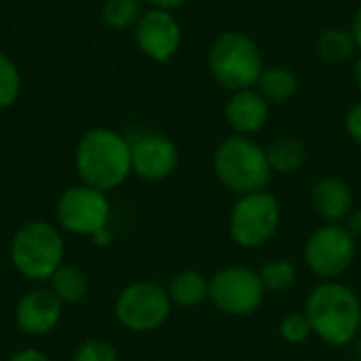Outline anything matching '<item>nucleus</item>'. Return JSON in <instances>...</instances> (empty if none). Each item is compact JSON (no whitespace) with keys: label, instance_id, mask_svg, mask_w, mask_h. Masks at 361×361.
Here are the masks:
<instances>
[{"label":"nucleus","instance_id":"2eb2a0df","mask_svg":"<svg viewBox=\"0 0 361 361\" xmlns=\"http://www.w3.org/2000/svg\"><path fill=\"white\" fill-rule=\"evenodd\" d=\"M311 203L326 224H338L353 212V190L343 178L326 176L315 182Z\"/></svg>","mask_w":361,"mask_h":361},{"label":"nucleus","instance_id":"423d86ee","mask_svg":"<svg viewBox=\"0 0 361 361\" xmlns=\"http://www.w3.org/2000/svg\"><path fill=\"white\" fill-rule=\"evenodd\" d=\"M281 222L279 201L267 192H250L235 201L228 214V235L243 250L262 247L277 233Z\"/></svg>","mask_w":361,"mask_h":361},{"label":"nucleus","instance_id":"393cba45","mask_svg":"<svg viewBox=\"0 0 361 361\" xmlns=\"http://www.w3.org/2000/svg\"><path fill=\"white\" fill-rule=\"evenodd\" d=\"M72 361H118V353L108 341L89 338L76 347Z\"/></svg>","mask_w":361,"mask_h":361},{"label":"nucleus","instance_id":"f8f14e48","mask_svg":"<svg viewBox=\"0 0 361 361\" xmlns=\"http://www.w3.org/2000/svg\"><path fill=\"white\" fill-rule=\"evenodd\" d=\"M180 163L178 146L163 133H146L131 142V171L148 182L169 178Z\"/></svg>","mask_w":361,"mask_h":361},{"label":"nucleus","instance_id":"aec40b11","mask_svg":"<svg viewBox=\"0 0 361 361\" xmlns=\"http://www.w3.org/2000/svg\"><path fill=\"white\" fill-rule=\"evenodd\" d=\"M357 44L351 36V30L345 27H326L317 38V55L330 66L345 63L353 57Z\"/></svg>","mask_w":361,"mask_h":361},{"label":"nucleus","instance_id":"0eeeda50","mask_svg":"<svg viewBox=\"0 0 361 361\" xmlns=\"http://www.w3.org/2000/svg\"><path fill=\"white\" fill-rule=\"evenodd\" d=\"M169 292L154 281L129 283L116 298L114 315L118 324L131 332H154L171 315Z\"/></svg>","mask_w":361,"mask_h":361},{"label":"nucleus","instance_id":"4be33fe9","mask_svg":"<svg viewBox=\"0 0 361 361\" xmlns=\"http://www.w3.org/2000/svg\"><path fill=\"white\" fill-rule=\"evenodd\" d=\"M104 21L114 30H125L137 23L142 17V0H106Z\"/></svg>","mask_w":361,"mask_h":361},{"label":"nucleus","instance_id":"b1692460","mask_svg":"<svg viewBox=\"0 0 361 361\" xmlns=\"http://www.w3.org/2000/svg\"><path fill=\"white\" fill-rule=\"evenodd\" d=\"M279 334H281V338L286 343L300 345L313 334V328H311V322H309V317L305 313H290L279 324Z\"/></svg>","mask_w":361,"mask_h":361},{"label":"nucleus","instance_id":"a211bd4d","mask_svg":"<svg viewBox=\"0 0 361 361\" xmlns=\"http://www.w3.org/2000/svg\"><path fill=\"white\" fill-rule=\"evenodd\" d=\"M267 159L273 173H294L307 163V146L292 135H283L271 142L267 148Z\"/></svg>","mask_w":361,"mask_h":361},{"label":"nucleus","instance_id":"20e7f679","mask_svg":"<svg viewBox=\"0 0 361 361\" xmlns=\"http://www.w3.org/2000/svg\"><path fill=\"white\" fill-rule=\"evenodd\" d=\"M11 262L19 275L44 283L63 264L66 243L61 231L47 220L21 224L11 239Z\"/></svg>","mask_w":361,"mask_h":361},{"label":"nucleus","instance_id":"c756f323","mask_svg":"<svg viewBox=\"0 0 361 361\" xmlns=\"http://www.w3.org/2000/svg\"><path fill=\"white\" fill-rule=\"evenodd\" d=\"M152 4V8H163V11H171V8H178L182 4H186L188 0H148Z\"/></svg>","mask_w":361,"mask_h":361},{"label":"nucleus","instance_id":"f03ea898","mask_svg":"<svg viewBox=\"0 0 361 361\" xmlns=\"http://www.w3.org/2000/svg\"><path fill=\"white\" fill-rule=\"evenodd\" d=\"M305 315L311 322L313 334L332 347L351 345L360 334V298L341 281H324L317 286L305 302Z\"/></svg>","mask_w":361,"mask_h":361},{"label":"nucleus","instance_id":"7ed1b4c3","mask_svg":"<svg viewBox=\"0 0 361 361\" xmlns=\"http://www.w3.org/2000/svg\"><path fill=\"white\" fill-rule=\"evenodd\" d=\"M214 171L224 188L237 197L267 190L273 169L267 159V148L250 135H231L222 140L214 152Z\"/></svg>","mask_w":361,"mask_h":361},{"label":"nucleus","instance_id":"a878e982","mask_svg":"<svg viewBox=\"0 0 361 361\" xmlns=\"http://www.w3.org/2000/svg\"><path fill=\"white\" fill-rule=\"evenodd\" d=\"M345 129L349 137L361 146V102H357L345 116Z\"/></svg>","mask_w":361,"mask_h":361},{"label":"nucleus","instance_id":"cd10ccee","mask_svg":"<svg viewBox=\"0 0 361 361\" xmlns=\"http://www.w3.org/2000/svg\"><path fill=\"white\" fill-rule=\"evenodd\" d=\"M345 222H347V231L353 235V237H360L361 235V209H355V212H351L347 218H345Z\"/></svg>","mask_w":361,"mask_h":361},{"label":"nucleus","instance_id":"f257e3e1","mask_svg":"<svg viewBox=\"0 0 361 361\" xmlns=\"http://www.w3.org/2000/svg\"><path fill=\"white\" fill-rule=\"evenodd\" d=\"M74 163L82 184L112 190L131 176V142L106 127L91 129L80 137Z\"/></svg>","mask_w":361,"mask_h":361},{"label":"nucleus","instance_id":"c85d7f7f","mask_svg":"<svg viewBox=\"0 0 361 361\" xmlns=\"http://www.w3.org/2000/svg\"><path fill=\"white\" fill-rule=\"evenodd\" d=\"M351 36H353L357 49H361V4L357 6V11L353 15V21H351Z\"/></svg>","mask_w":361,"mask_h":361},{"label":"nucleus","instance_id":"2f4dec72","mask_svg":"<svg viewBox=\"0 0 361 361\" xmlns=\"http://www.w3.org/2000/svg\"><path fill=\"white\" fill-rule=\"evenodd\" d=\"M353 80H355V87L361 93V57L355 61V68H353Z\"/></svg>","mask_w":361,"mask_h":361},{"label":"nucleus","instance_id":"bb28decb","mask_svg":"<svg viewBox=\"0 0 361 361\" xmlns=\"http://www.w3.org/2000/svg\"><path fill=\"white\" fill-rule=\"evenodd\" d=\"M8 361H51L42 351H38V349H21V351H17L15 355H11V360Z\"/></svg>","mask_w":361,"mask_h":361},{"label":"nucleus","instance_id":"dca6fc26","mask_svg":"<svg viewBox=\"0 0 361 361\" xmlns=\"http://www.w3.org/2000/svg\"><path fill=\"white\" fill-rule=\"evenodd\" d=\"M256 89L269 104H286L298 91V76L288 66H264Z\"/></svg>","mask_w":361,"mask_h":361},{"label":"nucleus","instance_id":"9d476101","mask_svg":"<svg viewBox=\"0 0 361 361\" xmlns=\"http://www.w3.org/2000/svg\"><path fill=\"white\" fill-rule=\"evenodd\" d=\"M355 237L338 224L319 226L305 245V262L324 281H336L355 260Z\"/></svg>","mask_w":361,"mask_h":361},{"label":"nucleus","instance_id":"6e6552de","mask_svg":"<svg viewBox=\"0 0 361 361\" xmlns=\"http://www.w3.org/2000/svg\"><path fill=\"white\" fill-rule=\"evenodd\" d=\"M55 216L61 231L93 239L97 233L108 228L110 201L106 192L87 184H78L59 197Z\"/></svg>","mask_w":361,"mask_h":361},{"label":"nucleus","instance_id":"39448f33","mask_svg":"<svg viewBox=\"0 0 361 361\" xmlns=\"http://www.w3.org/2000/svg\"><path fill=\"white\" fill-rule=\"evenodd\" d=\"M209 72L216 82L228 91L256 87L264 59L256 40L243 32L228 30L216 36L209 49Z\"/></svg>","mask_w":361,"mask_h":361},{"label":"nucleus","instance_id":"ddd939ff","mask_svg":"<svg viewBox=\"0 0 361 361\" xmlns=\"http://www.w3.org/2000/svg\"><path fill=\"white\" fill-rule=\"evenodd\" d=\"M63 305L47 288H34L21 294L15 305V324L27 336H44L61 322Z\"/></svg>","mask_w":361,"mask_h":361},{"label":"nucleus","instance_id":"f3484780","mask_svg":"<svg viewBox=\"0 0 361 361\" xmlns=\"http://www.w3.org/2000/svg\"><path fill=\"white\" fill-rule=\"evenodd\" d=\"M169 298L178 307H197L209 298V281L199 271H180L169 281Z\"/></svg>","mask_w":361,"mask_h":361},{"label":"nucleus","instance_id":"9b49d317","mask_svg":"<svg viewBox=\"0 0 361 361\" xmlns=\"http://www.w3.org/2000/svg\"><path fill=\"white\" fill-rule=\"evenodd\" d=\"M135 40L150 59L169 61L182 42L180 21L171 15V11L150 8L142 13L135 23Z\"/></svg>","mask_w":361,"mask_h":361},{"label":"nucleus","instance_id":"7c9ffc66","mask_svg":"<svg viewBox=\"0 0 361 361\" xmlns=\"http://www.w3.org/2000/svg\"><path fill=\"white\" fill-rule=\"evenodd\" d=\"M110 239H112V237H110V231H108V228H106V231H102V233H97V235L93 237V241H95L97 245H108V243H110Z\"/></svg>","mask_w":361,"mask_h":361},{"label":"nucleus","instance_id":"6ab92c4d","mask_svg":"<svg viewBox=\"0 0 361 361\" xmlns=\"http://www.w3.org/2000/svg\"><path fill=\"white\" fill-rule=\"evenodd\" d=\"M51 292L61 300V305H76L89 294V279L82 269L74 264H61L49 279Z\"/></svg>","mask_w":361,"mask_h":361},{"label":"nucleus","instance_id":"412c9836","mask_svg":"<svg viewBox=\"0 0 361 361\" xmlns=\"http://www.w3.org/2000/svg\"><path fill=\"white\" fill-rule=\"evenodd\" d=\"M258 275H260V281L264 286V292H273V294L290 290L296 283V277H298L296 267L286 258L271 260V262L262 264Z\"/></svg>","mask_w":361,"mask_h":361},{"label":"nucleus","instance_id":"4468645a","mask_svg":"<svg viewBox=\"0 0 361 361\" xmlns=\"http://www.w3.org/2000/svg\"><path fill=\"white\" fill-rule=\"evenodd\" d=\"M271 114V104L260 95L256 87L233 91L224 106V118L237 135L258 133Z\"/></svg>","mask_w":361,"mask_h":361},{"label":"nucleus","instance_id":"1a4fd4ad","mask_svg":"<svg viewBox=\"0 0 361 361\" xmlns=\"http://www.w3.org/2000/svg\"><path fill=\"white\" fill-rule=\"evenodd\" d=\"M209 300L224 315L245 317L260 309L264 286L250 267H226L209 279Z\"/></svg>","mask_w":361,"mask_h":361},{"label":"nucleus","instance_id":"5701e85b","mask_svg":"<svg viewBox=\"0 0 361 361\" xmlns=\"http://www.w3.org/2000/svg\"><path fill=\"white\" fill-rule=\"evenodd\" d=\"M19 87L21 80L15 63L4 53H0V108H8L17 99Z\"/></svg>","mask_w":361,"mask_h":361}]
</instances>
